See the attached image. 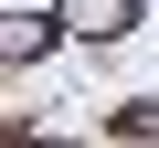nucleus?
Returning a JSON list of instances; mask_svg holds the SVG:
<instances>
[{"label":"nucleus","mask_w":159,"mask_h":148,"mask_svg":"<svg viewBox=\"0 0 159 148\" xmlns=\"http://www.w3.org/2000/svg\"><path fill=\"white\" fill-rule=\"evenodd\" d=\"M53 32L64 42H127L138 32V0H53Z\"/></svg>","instance_id":"nucleus-1"},{"label":"nucleus","mask_w":159,"mask_h":148,"mask_svg":"<svg viewBox=\"0 0 159 148\" xmlns=\"http://www.w3.org/2000/svg\"><path fill=\"white\" fill-rule=\"evenodd\" d=\"M64 32H53V11H0V63H43Z\"/></svg>","instance_id":"nucleus-2"},{"label":"nucleus","mask_w":159,"mask_h":148,"mask_svg":"<svg viewBox=\"0 0 159 148\" xmlns=\"http://www.w3.org/2000/svg\"><path fill=\"white\" fill-rule=\"evenodd\" d=\"M106 137H127V148H159V95H138V106H106Z\"/></svg>","instance_id":"nucleus-3"}]
</instances>
